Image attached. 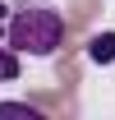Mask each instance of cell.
<instances>
[{
  "label": "cell",
  "mask_w": 115,
  "mask_h": 120,
  "mask_svg": "<svg viewBox=\"0 0 115 120\" xmlns=\"http://www.w3.org/2000/svg\"><path fill=\"white\" fill-rule=\"evenodd\" d=\"M5 42L14 46L18 56L46 60V56H55L60 42H65V19H60V9L51 5V0H18Z\"/></svg>",
  "instance_id": "6da1fadb"
},
{
  "label": "cell",
  "mask_w": 115,
  "mask_h": 120,
  "mask_svg": "<svg viewBox=\"0 0 115 120\" xmlns=\"http://www.w3.org/2000/svg\"><path fill=\"white\" fill-rule=\"evenodd\" d=\"M87 60H97V65H111V60H115V32H97V37L87 42Z\"/></svg>",
  "instance_id": "7a4b0ae2"
},
{
  "label": "cell",
  "mask_w": 115,
  "mask_h": 120,
  "mask_svg": "<svg viewBox=\"0 0 115 120\" xmlns=\"http://www.w3.org/2000/svg\"><path fill=\"white\" fill-rule=\"evenodd\" d=\"M18 69H23V65H18V51L14 46H0V83H14Z\"/></svg>",
  "instance_id": "3957f363"
},
{
  "label": "cell",
  "mask_w": 115,
  "mask_h": 120,
  "mask_svg": "<svg viewBox=\"0 0 115 120\" xmlns=\"http://www.w3.org/2000/svg\"><path fill=\"white\" fill-rule=\"evenodd\" d=\"M0 116H28V120H42V111L28 102H0Z\"/></svg>",
  "instance_id": "277c9868"
},
{
  "label": "cell",
  "mask_w": 115,
  "mask_h": 120,
  "mask_svg": "<svg viewBox=\"0 0 115 120\" xmlns=\"http://www.w3.org/2000/svg\"><path fill=\"white\" fill-rule=\"evenodd\" d=\"M9 19H14V5H0V37L9 32Z\"/></svg>",
  "instance_id": "5b68a950"
}]
</instances>
